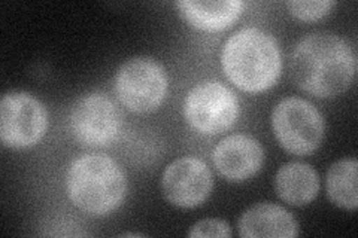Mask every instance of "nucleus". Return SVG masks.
I'll return each mask as SVG.
<instances>
[{
	"label": "nucleus",
	"mask_w": 358,
	"mask_h": 238,
	"mask_svg": "<svg viewBox=\"0 0 358 238\" xmlns=\"http://www.w3.org/2000/svg\"><path fill=\"white\" fill-rule=\"evenodd\" d=\"M289 72L303 91L322 98L334 97L352 84L355 55L341 36L331 31H315L296 45Z\"/></svg>",
	"instance_id": "f257e3e1"
},
{
	"label": "nucleus",
	"mask_w": 358,
	"mask_h": 238,
	"mask_svg": "<svg viewBox=\"0 0 358 238\" xmlns=\"http://www.w3.org/2000/svg\"><path fill=\"white\" fill-rule=\"evenodd\" d=\"M222 70L230 81L246 93H262L275 85L282 69L281 51L268 33L246 27L224 43Z\"/></svg>",
	"instance_id": "f03ea898"
},
{
	"label": "nucleus",
	"mask_w": 358,
	"mask_h": 238,
	"mask_svg": "<svg viewBox=\"0 0 358 238\" xmlns=\"http://www.w3.org/2000/svg\"><path fill=\"white\" fill-rule=\"evenodd\" d=\"M66 191L75 207L90 216L102 218L124 201L127 179L112 158L90 154L76 158L67 168Z\"/></svg>",
	"instance_id": "7ed1b4c3"
},
{
	"label": "nucleus",
	"mask_w": 358,
	"mask_h": 238,
	"mask_svg": "<svg viewBox=\"0 0 358 238\" xmlns=\"http://www.w3.org/2000/svg\"><path fill=\"white\" fill-rule=\"evenodd\" d=\"M272 128L279 144L287 152L309 155L322 143L326 122L308 100L288 97L279 101L273 109Z\"/></svg>",
	"instance_id": "20e7f679"
},
{
	"label": "nucleus",
	"mask_w": 358,
	"mask_h": 238,
	"mask_svg": "<svg viewBox=\"0 0 358 238\" xmlns=\"http://www.w3.org/2000/svg\"><path fill=\"white\" fill-rule=\"evenodd\" d=\"M115 94L127 109L148 113L159 107L167 93V76L160 63L148 57H134L115 75Z\"/></svg>",
	"instance_id": "39448f33"
},
{
	"label": "nucleus",
	"mask_w": 358,
	"mask_h": 238,
	"mask_svg": "<svg viewBox=\"0 0 358 238\" xmlns=\"http://www.w3.org/2000/svg\"><path fill=\"white\" fill-rule=\"evenodd\" d=\"M184 115L200 134H221L236 122L239 101L229 87L218 81H205L187 94Z\"/></svg>",
	"instance_id": "423d86ee"
},
{
	"label": "nucleus",
	"mask_w": 358,
	"mask_h": 238,
	"mask_svg": "<svg viewBox=\"0 0 358 238\" xmlns=\"http://www.w3.org/2000/svg\"><path fill=\"white\" fill-rule=\"evenodd\" d=\"M48 127L47 110L27 93L5 94L0 103V139L10 149L35 146Z\"/></svg>",
	"instance_id": "0eeeda50"
},
{
	"label": "nucleus",
	"mask_w": 358,
	"mask_h": 238,
	"mask_svg": "<svg viewBox=\"0 0 358 238\" xmlns=\"http://www.w3.org/2000/svg\"><path fill=\"white\" fill-rule=\"evenodd\" d=\"M69 126L73 137L81 144L106 146L115 140L122 127V112L108 96L88 94L73 106Z\"/></svg>",
	"instance_id": "6e6552de"
},
{
	"label": "nucleus",
	"mask_w": 358,
	"mask_h": 238,
	"mask_svg": "<svg viewBox=\"0 0 358 238\" xmlns=\"http://www.w3.org/2000/svg\"><path fill=\"white\" fill-rule=\"evenodd\" d=\"M214 179L209 167L194 156H182L164 170L162 188L172 206L193 209L210 195Z\"/></svg>",
	"instance_id": "1a4fd4ad"
},
{
	"label": "nucleus",
	"mask_w": 358,
	"mask_h": 238,
	"mask_svg": "<svg viewBox=\"0 0 358 238\" xmlns=\"http://www.w3.org/2000/svg\"><path fill=\"white\" fill-rule=\"evenodd\" d=\"M212 163L229 182H245L264 164L262 144L248 134H231L212 151Z\"/></svg>",
	"instance_id": "9d476101"
},
{
	"label": "nucleus",
	"mask_w": 358,
	"mask_h": 238,
	"mask_svg": "<svg viewBox=\"0 0 358 238\" xmlns=\"http://www.w3.org/2000/svg\"><path fill=\"white\" fill-rule=\"evenodd\" d=\"M239 234L251 238H291L299 234V223L284 207L273 202H259L241 216Z\"/></svg>",
	"instance_id": "9b49d317"
},
{
	"label": "nucleus",
	"mask_w": 358,
	"mask_h": 238,
	"mask_svg": "<svg viewBox=\"0 0 358 238\" xmlns=\"http://www.w3.org/2000/svg\"><path fill=\"white\" fill-rule=\"evenodd\" d=\"M278 195L291 206H306L318 195L320 176L317 170L303 163H288L275 176Z\"/></svg>",
	"instance_id": "f8f14e48"
},
{
	"label": "nucleus",
	"mask_w": 358,
	"mask_h": 238,
	"mask_svg": "<svg viewBox=\"0 0 358 238\" xmlns=\"http://www.w3.org/2000/svg\"><path fill=\"white\" fill-rule=\"evenodd\" d=\"M176 6L188 24L205 31H220L230 27L243 9V3L238 0H226V2L184 0L178 2Z\"/></svg>",
	"instance_id": "ddd939ff"
},
{
	"label": "nucleus",
	"mask_w": 358,
	"mask_h": 238,
	"mask_svg": "<svg viewBox=\"0 0 358 238\" xmlns=\"http://www.w3.org/2000/svg\"><path fill=\"white\" fill-rule=\"evenodd\" d=\"M357 167L355 158H345L327 172V194L336 206L345 210H355L358 204Z\"/></svg>",
	"instance_id": "4468645a"
},
{
	"label": "nucleus",
	"mask_w": 358,
	"mask_h": 238,
	"mask_svg": "<svg viewBox=\"0 0 358 238\" xmlns=\"http://www.w3.org/2000/svg\"><path fill=\"white\" fill-rule=\"evenodd\" d=\"M287 6L289 13L301 21H317L330 13L333 2H329V0H320V2H299V0H293V2H288Z\"/></svg>",
	"instance_id": "2eb2a0df"
},
{
	"label": "nucleus",
	"mask_w": 358,
	"mask_h": 238,
	"mask_svg": "<svg viewBox=\"0 0 358 238\" xmlns=\"http://www.w3.org/2000/svg\"><path fill=\"white\" fill-rule=\"evenodd\" d=\"M189 237H231L230 225L221 219H203L197 222L188 232Z\"/></svg>",
	"instance_id": "dca6fc26"
}]
</instances>
